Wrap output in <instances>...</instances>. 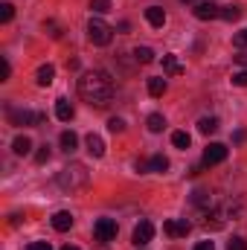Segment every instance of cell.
Masks as SVG:
<instances>
[{"mask_svg":"<svg viewBox=\"0 0 247 250\" xmlns=\"http://www.w3.org/2000/svg\"><path fill=\"white\" fill-rule=\"evenodd\" d=\"M79 93L87 105H96V108H105L111 99H114V79L111 73L105 70H90L79 79Z\"/></svg>","mask_w":247,"mask_h":250,"instance_id":"obj_1","label":"cell"},{"mask_svg":"<svg viewBox=\"0 0 247 250\" xmlns=\"http://www.w3.org/2000/svg\"><path fill=\"white\" fill-rule=\"evenodd\" d=\"M59 187L67 189V192H73V189H82L87 187V181H90V172H87V166L84 163H70V166H64L62 172H59Z\"/></svg>","mask_w":247,"mask_h":250,"instance_id":"obj_2","label":"cell"},{"mask_svg":"<svg viewBox=\"0 0 247 250\" xmlns=\"http://www.w3.org/2000/svg\"><path fill=\"white\" fill-rule=\"evenodd\" d=\"M87 38H90L96 47H108L111 38H114V29H111L102 18H90V21H87Z\"/></svg>","mask_w":247,"mask_h":250,"instance_id":"obj_3","label":"cell"},{"mask_svg":"<svg viewBox=\"0 0 247 250\" xmlns=\"http://www.w3.org/2000/svg\"><path fill=\"white\" fill-rule=\"evenodd\" d=\"M9 123L12 125H41L44 123V114L38 111H29V108H9Z\"/></svg>","mask_w":247,"mask_h":250,"instance_id":"obj_4","label":"cell"},{"mask_svg":"<svg viewBox=\"0 0 247 250\" xmlns=\"http://www.w3.org/2000/svg\"><path fill=\"white\" fill-rule=\"evenodd\" d=\"M93 239H96V242H114V239H117V221H114V218H96V224H93Z\"/></svg>","mask_w":247,"mask_h":250,"instance_id":"obj_5","label":"cell"},{"mask_svg":"<svg viewBox=\"0 0 247 250\" xmlns=\"http://www.w3.org/2000/svg\"><path fill=\"white\" fill-rule=\"evenodd\" d=\"M224 160H227V146L209 143L206 151H204V163H206V166H218V163H224Z\"/></svg>","mask_w":247,"mask_h":250,"instance_id":"obj_6","label":"cell"},{"mask_svg":"<svg viewBox=\"0 0 247 250\" xmlns=\"http://www.w3.org/2000/svg\"><path fill=\"white\" fill-rule=\"evenodd\" d=\"M189 230H192V227H189V221H186V218H169V221L163 224V233H166V236H172V239H184Z\"/></svg>","mask_w":247,"mask_h":250,"instance_id":"obj_7","label":"cell"},{"mask_svg":"<svg viewBox=\"0 0 247 250\" xmlns=\"http://www.w3.org/2000/svg\"><path fill=\"white\" fill-rule=\"evenodd\" d=\"M151 239H154V224L143 218V221H140V224L134 227V245L140 248V245H148Z\"/></svg>","mask_w":247,"mask_h":250,"instance_id":"obj_8","label":"cell"},{"mask_svg":"<svg viewBox=\"0 0 247 250\" xmlns=\"http://www.w3.org/2000/svg\"><path fill=\"white\" fill-rule=\"evenodd\" d=\"M195 18H198V21H212V18H221V6H215L212 0L198 3V6H195Z\"/></svg>","mask_w":247,"mask_h":250,"instance_id":"obj_9","label":"cell"},{"mask_svg":"<svg viewBox=\"0 0 247 250\" xmlns=\"http://www.w3.org/2000/svg\"><path fill=\"white\" fill-rule=\"evenodd\" d=\"M137 169H140V172H160V175H163V172L169 169V157H163V154H154L148 163H137Z\"/></svg>","mask_w":247,"mask_h":250,"instance_id":"obj_10","label":"cell"},{"mask_svg":"<svg viewBox=\"0 0 247 250\" xmlns=\"http://www.w3.org/2000/svg\"><path fill=\"white\" fill-rule=\"evenodd\" d=\"M53 79H56V67H53V64H41L38 73H35V82H38L41 87H50Z\"/></svg>","mask_w":247,"mask_h":250,"instance_id":"obj_11","label":"cell"},{"mask_svg":"<svg viewBox=\"0 0 247 250\" xmlns=\"http://www.w3.org/2000/svg\"><path fill=\"white\" fill-rule=\"evenodd\" d=\"M84 146H87V151H90L93 157H105V140H102L99 134H87Z\"/></svg>","mask_w":247,"mask_h":250,"instance_id":"obj_12","label":"cell"},{"mask_svg":"<svg viewBox=\"0 0 247 250\" xmlns=\"http://www.w3.org/2000/svg\"><path fill=\"white\" fill-rule=\"evenodd\" d=\"M53 227H56L59 233H67V230L73 227V215H70L67 209H59V212L53 215Z\"/></svg>","mask_w":247,"mask_h":250,"instance_id":"obj_13","label":"cell"},{"mask_svg":"<svg viewBox=\"0 0 247 250\" xmlns=\"http://www.w3.org/2000/svg\"><path fill=\"white\" fill-rule=\"evenodd\" d=\"M221 212H224L227 218H242V212H245V201H242V198H236V201H227V204L221 207Z\"/></svg>","mask_w":247,"mask_h":250,"instance_id":"obj_14","label":"cell"},{"mask_svg":"<svg viewBox=\"0 0 247 250\" xmlns=\"http://www.w3.org/2000/svg\"><path fill=\"white\" fill-rule=\"evenodd\" d=\"M145 21H148L151 26H163V23H166V12H163L160 6H148V9H145Z\"/></svg>","mask_w":247,"mask_h":250,"instance_id":"obj_15","label":"cell"},{"mask_svg":"<svg viewBox=\"0 0 247 250\" xmlns=\"http://www.w3.org/2000/svg\"><path fill=\"white\" fill-rule=\"evenodd\" d=\"M163 70H166L169 76H181V73H184V64L178 62V56L166 53V56H163Z\"/></svg>","mask_w":247,"mask_h":250,"instance_id":"obj_16","label":"cell"},{"mask_svg":"<svg viewBox=\"0 0 247 250\" xmlns=\"http://www.w3.org/2000/svg\"><path fill=\"white\" fill-rule=\"evenodd\" d=\"M12 151H15L18 157L29 154V151H32V140H29V137H23V134H21V137H15V143H12Z\"/></svg>","mask_w":247,"mask_h":250,"instance_id":"obj_17","label":"cell"},{"mask_svg":"<svg viewBox=\"0 0 247 250\" xmlns=\"http://www.w3.org/2000/svg\"><path fill=\"white\" fill-rule=\"evenodd\" d=\"M73 114H76V111H73V105H70L67 99H59V102H56V117H59L62 123H70Z\"/></svg>","mask_w":247,"mask_h":250,"instance_id":"obj_18","label":"cell"},{"mask_svg":"<svg viewBox=\"0 0 247 250\" xmlns=\"http://www.w3.org/2000/svg\"><path fill=\"white\" fill-rule=\"evenodd\" d=\"M224 221H227V215L221 212V209H215V212H206V227H212V230H221L224 227Z\"/></svg>","mask_w":247,"mask_h":250,"instance_id":"obj_19","label":"cell"},{"mask_svg":"<svg viewBox=\"0 0 247 250\" xmlns=\"http://www.w3.org/2000/svg\"><path fill=\"white\" fill-rule=\"evenodd\" d=\"M198 131H201V134H215V131H218V120H215V117H201V120H198Z\"/></svg>","mask_w":247,"mask_h":250,"instance_id":"obj_20","label":"cell"},{"mask_svg":"<svg viewBox=\"0 0 247 250\" xmlns=\"http://www.w3.org/2000/svg\"><path fill=\"white\" fill-rule=\"evenodd\" d=\"M145 125H148V131L160 134V131L166 128V120H163V114H148V120H145Z\"/></svg>","mask_w":247,"mask_h":250,"instance_id":"obj_21","label":"cell"},{"mask_svg":"<svg viewBox=\"0 0 247 250\" xmlns=\"http://www.w3.org/2000/svg\"><path fill=\"white\" fill-rule=\"evenodd\" d=\"M134 59L140 64H151L154 62V50H151V47H137V50H134Z\"/></svg>","mask_w":247,"mask_h":250,"instance_id":"obj_22","label":"cell"},{"mask_svg":"<svg viewBox=\"0 0 247 250\" xmlns=\"http://www.w3.org/2000/svg\"><path fill=\"white\" fill-rule=\"evenodd\" d=\"M76 146H79V137H76L73 131H64L62 134V148L70 154V151H76Z\"/></svg>","mask_w":247,"mask_h":250,"instance_id":"obj_23","label":"cell"},{"mask_svg":"<svg viewBox=\"0 0 247 250\" xmlns=\"http://www.w3.org/2000/svg\"><path fill=\"white\" fill-rule=\"evenodd\" d=\"M189 143H192V137H189V134H186V131H175V134H172V146H175V148H189Z\"/></svg>","mask_w":247,"mask_h":250,"instance_id":"obj_24","label":"cell"},{"mask_svg":"<svg viewBox=\"0 0 247 250\" xmlns=\"http://www.w3.org/2000/svg\"><path fill=\"white\" fill-rule=\"evenodd\" d=\"M148 93L151 96H163L166 93V79H148Z\"/></svg>","mask_w":247,"mask_h":250,"instance_id":"obj_25","label":"cell"},{"mask_svg":"<svg viewBox=\"0 0 247 250\" xmlns=\"http://www.w3.org/2000/svg\"><path fill=\"white\" fill-rule=\"evenodd\" d=\"M90 12H96V15H108V12H111V0H90Z\"/></svg>","mask_w":247,"mask_h":250,"instance_id":"obj_26","label":"cell"},{"mask_svg":"<svg viewBox=\"0 0 247 250\" xmlns=\"http://www.w3.org/2000/svg\"><path fill=\"white\" fill-rule=\"evenodd\" d=\"M15 18V6L12 3H0V23H9Z\"/></svg>","mask_w":247,"mask_h":250,"instance_id":"obj_27","label":"cell"},{"mask_svg":"<svg viewBox=\"0 0 247 250\" xmlns=\"http://www.w3.org/2000/svg\"><path fill=\"white\" fill-rule=\"evenodd\" d=\"M221 18H224V21H239V18H242V9H239V6H224V9H221Z\"/></svg>","mask_w":247,"mask_h":250,"instance_id":"obj_28","label":"cell"},{"mask_svg":"<svg viewBox=\"0 0 247 250\" xmlns=\"http://www.w3.org/2000/svg\"><path fill=\"white\" fill-rule=\"evenodd\" d=\"M192 204L195 207H209V195L204 189H198V192H192Z\"/></svg>","mask_w":247,"mask_h":250,"instance_id":"obj_29","label":"cell"},{"mask_svg":"<svg viewBox=\"0 0 247 250\" xmlns=\"http://www.w3.org/2000/svg\"><path fill=\"white\" fill-rule=\"evenodd\" d=\"M44 29H47L53 38H62V26H59L56 21H47V23H44Z\"/></svg>","mask_w":247,"mask_h":250,"instance_id":"obj_30","label":"cell"},{"mask_svg":"<svg viewBox=\"0 0 247 250\" xmlns=\"http://www.w3.org/2000/svg\"><path fill=\"white\" fill-rule=\"evenodd\" d=\"M108 128H111L114 134H123V131H125V123L120 120V117H114V120H108Z\"/></svg>","mask_w":247,"mask_h":250,"instance_id":"obj_31","label":"cell"},{"mask_svg":"<svg viewBox=\"0 0 247 250\" xmlns=\"http://www.w3.org/2000/svg\"><path fill=\"white\" fill-rule=\"evenodd\" d=\"M227 250H247V242L242 239V236H236L233 242H227Z\"/></svg>","mask_w":247,"mask_h":250,"instance_id":"obj_32","label":"cell"},{"mask_svg":"<svg viewBox=\"0 0 247 250\" xmlns=\"http://www.w3.org/2000/svg\"><path fill=\"white\" fill-rule=\"evenodd\" d=\"M47 160H50V146H41L35 154V163H47Z\"/></svg>","mask_w":247,"mask_h":250,"instance_id":"obj_33","label":"cell"},{"mask_svg":"<svg viewBox=\"0 0 247 250\" xmlns=\"http://www.w3.org/2000/svg\"><path fill=\"white\" fill-rule=\"evenodd\" d=\"M12 76V67H9V62L6 59H0V82H6Z\"/></svg>","mask_w":247,"mask_h":250,"instance_id":"obj_34","label":"cell"},{"mask_svg":"<svg viewBox=\"0 0 247 250\" xmlns=\"http://www.w3.org/2000/svg\"><path fill=\"white\" fill-rule=\"evenodd\" d=\"M233 44H236V47H247V29H242V32L233 35Z\"/></svg>","mask_w":247,"mask_h":250,"instance_id":"obj_35","label":"cell"},{"mask_svg":"<svg viewBox=\"0 0 247 250\" xmlns=\"http://www.w3.org/2000/svg\"><path fill=\"white\" fill-rule=\"evenodd\" d=\"M233 84H239V87H247V70H242V73H236V76H233Z\"/></svg>","mask_w":247,"mask_h":250,"instance_id":"obj_36","label":"cell"},{"mask_svg":"<svg viewBox=\"0 0 247 250\" xmlns=\"http://www.w3.org/2000/svg\"><path fill=\"white\" fill-rule=\"evenodd\" d=\"M26 250H53L47 242H32V245H26Z\"/></svg>","mask_w":247,"mask_h":250,"instance_id":"obj_37","label":"cell"},{"mask_svg":"<svg viewBox=\"0 0 247 250\" xmlns=\"http://www.w3.org/2000/svg\"><path fill=\"white\" fill-rule=\"evenodd\" d=\"M236 64H242V67H247V50H242V53H236Z\"/></svg>","mask_w":247,"mask_h":250,"instance_id":"obj_38","label":"cell"},{"mask_svg":"<svg viewBox=\"0 0 247 250\" xmlns=\"http://www.w3.org/2000/svg\"><path fill=\"white\" fill-rule=\"evenodd\" d=\"M195 250H215V245H212V242H198Z\"/></svg>","mask_w":247,"mask_h":250,"instance_id":"obj_39","label":"cell"},{"mask_svg":"<svg viewBox=\"0 0 247 250\" xmlns=\"http://www.w3.org/2000/svg\"><path fill=\"white\" fill-rule=\"evenodd\" d=\"M233 140H236V143H245L247 134H245V131H236V134H233Z\"/></svg>","mask_w":247,"mask_h":250,"instance_id":"obj_40","label":"cell"},{"mask_svg":"<svg viewBox=\"0 0 247 250\" xmlns=\"http://www.w3.org/2000/svg\"><path fill=\"white\" fill-rule=\"evenodd\" d=\"M62 250H79V248H76V245H64Z\"/></svg>","mask_w":247,"mask_h":250,"instance_id":"obj_41","label":"cell"},{"mask_svg":"<svg viewBox=\"0 0 247 250\" xmlns=\"http://www.w3.org/2000/svg\"><path fill=\"white\" fill-rule=\"evenodd\" d=\"M184 3H192V0H184Z\"/></svg>","mask_w":247,"mask_h":250,"instance_id":"obj_42","label":"cell"}]
</instances>
